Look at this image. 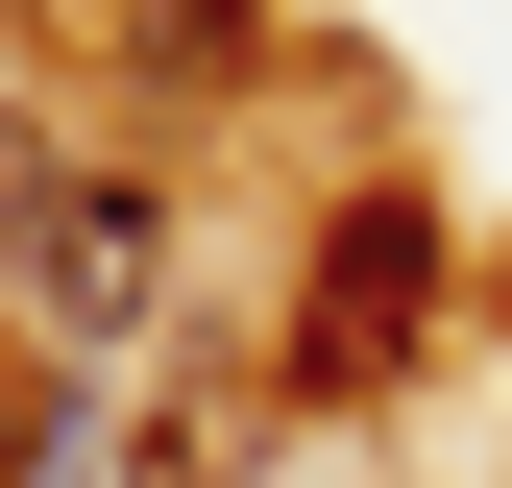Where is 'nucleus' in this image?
Here are the masks:
<instances>
[{
	"instance_id": "7ed1b4c3",
	"label": "nucleus",
	"mask_w": 512,
	"mask_h": 488,
	"mask_svg": "<svg viewBox=\"0 0 512 488\" xmlns=\"http://www.w3.org/2000/svg\"><path fill=\"white\" fill-rule=\"evenodd\" d=\"M0 488H25V391H0Z\"/></svg>"
},
{
	"instance_id": "f257e3e1",
	"label": "nucleus",
	"mask_w": 512,
	"mask_h": 488,
	"mask_svg": "<svg viewBox=\"0 0 512 488\" xmlns=\"http://www.w3.org/2000/svg\"><path fill=\"white\" fill-rule=\"evenodd\" d=\"M0 269H25L49 342H147V293H171V196H147V171H74L49 122H0Z\"/></svg>"
},
{
	"instance_id": "f03ea898",
	"label": "nucleus",
	"mask_w": 512,
	"mask_h": 488,
	"mask_svg": "<svg viewBox=\"0 0 512 488\" xmlns=\"http://www.w3.org/2000/svg\"><path fill=\"white\" fill-rule=\"evenodd\" d=\"M439 318V220L415 196H366V220H317V293H293V391H391Z\"/></svg>"
}]
</instances>
